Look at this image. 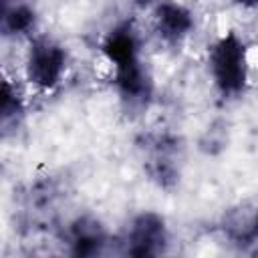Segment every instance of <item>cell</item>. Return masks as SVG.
Masks as SVG:
<instances>
[{"label": "cell", "instance_id": "1", "mask_svg": "<svg viewBox=\"0 0 258 258\" xmlns=\"http://www.w3.org/2000/svg\"><path fill=\"white\" fill-rule=\"evenodd\" d=\"M101 54L113 69V83L121 105L135 113L147 109L153 97V77L141 52V36L131 20L113 24L103 40Z\"/></svg>", "mask_w": 258, "mask_h": 258}, {"label": "cell", "instance_id": "2", "mask_svg": "<svg viewBox=\"0 0 258 258\" xmlns=\"http://www.w3.org/2000/svg\"><path fill=\"white\" fill-rule=\"evenodd\" d=\"M208 75L222 99L242 97L250 83V56L246 40L228 30L208 46Z\"/></svg>", "mask_w": 258, "mask_h": 258}, {"label": "cell", "instance_id": "3", "mask_svg": "<svg viewBox=\"0 0 258 258\" xmlns=\"http://www.w3.org/2000/svg\"><path fill=\"white\" fill-rule=\"evenodd\" d=\"M69 69L67 46L46 32H36L28 38L24 52V81L38 93L54 91Z\"/></svg>", "mask_w": 258, "mask_h": 258}, {"label": "cell", "instance_id": "4", "mask_svg": "<svg viewBox=\"0 0 258 258\" xmlns=\"http://www.w3.org/2000/svg\"><path fill=\"white\" fill-rule=\"evenodd\" d=\"M143 173L161 189H173L181 179L185 147L177 135L167 131L149 133L139 143Z\"/></svg>", "mask_w": 258, "mask_h": 258}, {"label": "cell", "instance_id": "5", "mask_svg": "<svg viewBox=\"0 0 258 258\" xmlns=\"http://www.w3.org/2000/svg\"><path fill=\"white\" fill-rule=\"evenodd\" d=\"M121 252L133 258L161 256L169 248L167 220L155 210H141L125 226L121 236Z\"/></svg>", "mask_w": 258, "mask_h": 258}, {"label": "cell", "instance_id": "6", "mask_svg": "<svg viewBox=\"0 0 258 258\" xmlns=\"http://www.w3.org/2000/svg\"><path fill=\"white\" fill-rule=\"evenodd\" d=\"M64 242L69 254L93 258L107 252L111 244V232L101 218L93 214H79L64 226Z\"/></svg>", "mask_w": 258, "mask_h": 258}, {"label": "cell", "instance_id": "7", "mask_svg": "<svg viewBox=\"0 0 258 258\" xmlns=\"http://www.w3.org/2000/svg\"><path fill=\"white\" fill-rule=\"evenodd\" d=\"M218 230L224 240L240 250L258 244V200H240L228 206L220 220Z\"/></svg>", "mask_w": 258, "mask_h": 258}, {"label": "cell", "instance_id": "8", "mask_svg": "<svg viewBox=\"0 0 258 258\" xmlns=\"http://www.w3.org/2000/svg\"><path fill=\"white\" fill-rule=\"evenodd\" d=\"M194 12L177 0H157L153 6V30L167 46H181L194 32Z\"/></svg>", "mask_w": 258, "mask_h": 258}, {"label": "cell", "instance_id": "9", "mask_svg": "<svg viewBox=\"0 0 258 258\" xmlns=\"http://www.w3.org/2000/svg\"><path fill=\"white\" fill-rule=\"evenodd\" d=\"M38 12L28 0H2L0 32L4 38H30L36 34Z\"/></svg>", "mask_w": 258, "mask_h": 258}, {"label": "cell", "instance_id": "10", "mask_svg": "<svg viewBox=\"0 0 258 258\" xmlns=\"http://www.w3.org/2000/svg\"><path fill=\"white\" fill-rule=\"evenodd\" d=\"M26 119V99L16 81L4 77L0 91V127L2 135L16 133Z\"/></svg>", "mask_w": 258, "mask_h": 258}, {"label": "cell", "instance_id": "11", "mask_svg": "<svg viewBox=\"0 0 258 258\" xmlns=\"http://www.w3.org/2000/svg\"><path fill=\"white\" fill-rule=\"evenodd\" d=\"M58 196H60V187L56 185V181H52V179H38L36 183L30 185V189L26 194L24 208L34 218H40L46 212L52 214L54 208H56Z\"/></svg>", "mask_w": 258, "mask_h": 258}, {"label": "cell", "instance_id": "12", "mask_svg": "<svg viewBox=\"0 0 258 258\" xmlns=\"http://www.w3.org/2000/svg\"><path fill=\"white\" fill-rule=\"evenodd\" d=\"M232 2L246 10H258V0H232Z\"/></svg>", "mask_w": 258, "mask_h": 258}, {"label": "cell", "instance_id": "13", "mask_svg": "<svg viewBox=\"0 0 258 258\" xmlns=\"http://www.w3.org/2000/svg\"><path fill=\"white\" fill-rule=\"evenodd\" d=\"M135 4H139L141 8H145V6H155V2L157 0H133Z\"/></svg>", "mask_w": 258, "mask_h": 258}]
</instances>
